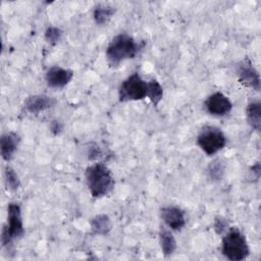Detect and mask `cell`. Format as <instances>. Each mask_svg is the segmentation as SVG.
<instances>
[{
  "label": "cell",
  "instance_id": "10",
  "mask_svg": "<svg viewBox=\"0 0 261 261\" xmlns=\"http://www.w3.org/2000/svg\"><path fill=\"white\" fill-rule=\"evenodd\" d=\"M160 217L171 230H180L187 222L185 211L173 205L162 207L160 209Z\"/></svg>",
  "mask_w": 261,
  "mask_h": 261
},
{
  "label": "cell",
  "instance_id": "18",
  "mask_svg": "<svg viewBox=\"0 0 261 261\" xmlns=\"http://www.w3.org/2000/svg\"><path fill=\"white\" fill-rule=\"evenodd\" d=\"M147 98L154 106H157L163 98V88L155 79L147 82Z\"/></svg>",
  "mask_w": 261,
  "mask_h": 261
},
{
  "label": "cell",
  "instance_id": "23",
  "mask_svg": "<svg viewBox=\"0 0 261 261\" xmlns=\"http://www.w3.org/2000/svg\"><path fill=\"white\" fill-rule=\"evenodd\" d=\"M49 128H50V132L54 135V136H58L62 133L63 130V123L57 119H53L51 122H50V125H49Z\"/></svg>",
  "mask_w": 261,
  "mask_h": 261
},
{
  "label": "cell",
  "instance_id": "8",
  "mask_svg": "<svg viewBox=\"0 0 261 261\" xmlns=\"http://www.w3.org/2000/svg\"><path fill=\"white\" fill-rule=\"evenodd\" d=\"M204 106L207 112L213 116H224L232 109L230 99L221 92H215L209 95L204 102Z\"/></svg>",
  "mask_w": 261,
  "mask_h": 261
},
{
  "label": "cell",
  "instance_id": "1",
  "mask_svg": "<svg viewBox=\"0 0 261 261\" xmlns=\"http://www.w3.org/2000/svg\"><path fill=\"white\" fill-rule=\"evenodd\" d=\"M145 43L138 42L134 37L126 33L114 36L106 48V58L112 67L118 66L121 62L134 59Z\"/></svg>",
  "mask_w": 261,
  "mask_h": 261
},
{
  "label": "cell",
  "instance_id": "6",
  "mask_svg": "<svg viewBox=\"0 0 261 261\" xmlns=\"http://www.w3.org/2000/svg\"><path fill=\"white\" fill-rule=\"evenodd\" d=\"M147 98V82L138 72H134L123 80L118 88L120 102L140 101Z\"/></svg>",
  "mask_w": 261,
  "mask_h": 261
},
{
  "label": "cell",
  "instance_id": "19",
  "mask_svg": "<svg viewBox=\"0 0 261 261\" xmlns=\"http://www.w3.org/2000/svg\"><path fill=\"white\" fill-rule=\"evenodd\" d=\"M4 181L6 189L10 192H15L20 187V179L16 173V171L10 167L6 166L4 170Z\"/></svg>",
  "mask_w": 261,
  "mask_h": 261
},
{
  "label": "cell",
  "instance_id": "14",
  "mask_svg": "<svg viewBox=\"0 0 261 261\" xmlns=\"http://www.w3.org/2000/svg\"><path fill=\"white\" fill-rule=\"evenodd\" d=\"M159 243L162 254L165 257L171 256L177 248V243L174 236L165 227H161L159 230Z\"/></svg>",
  "mask_w": 261,
  "mask_h": 261
},
{
  "label": "cell",
  "instance_id": "21",
  "mask_svg": "<svg viewBox=\"0 0 261 261\" xmlns=\"http://www.w3.org/2000/svg\"><path fill=\"white\" fill-rule=\"evenodd\" d=\"M214 230L217 234H223L227 229H228V222L225 218L221 216H217L214 219V224H213Z\"/></svg>",
  "mask_w": 261,
  "mask_h": 261
},
{
  "label": "cell",
  "instance_id": "2",
  "mask_svg": "<svg viewBox=\"0 0 261 261\" xmlns=\"http://www.w3.org/2000/svg\"><path fill=\"white\" fill-rule=\"evenodd\" d=\"M85 178L93 198L98 199L108 195L114 188V177L111 170L102 162H96L86 168Z\"/></svg>",
  "mask_w": 261,
  "mask_h": 261
},
{
  "label": "cell",
  "instance_id": "24",
  "mask_svg": "<svg viewBox=\"0 0 261 261\" xmlns=\"http://www.w3.org/2000/svg\"><path fill=\"white\" fill-rule=\"evenodd\" d=\"M261 170V168H260V162H256L254 165H252L251 166V168H250V171L253 173V175H255L256 176V179H259V177H260V171Z\"/></svg>",
  "mask_w": 261,
  "mask_h": 261
},
{
  "label": "cell",
  "instance_id": "13",
  "mask_svg": "<svg viewBox=\"0 0 261 261\" xmlns=\"http://www.w3.org/2000/svg\"><path fill=\"white\" fill-rule=\"evenodd\" d=\"M90 226L93 234L106 236L112 229V221L106 214H98L90 220Z\"/></svg>",
  "mask_w": 261,
  "mask_h": 261
},
{
  "label": "cell",
  "instance_id": "7",
  "mask_svg": "<svg viewBox=\"0 0 261 261\" xmlns=\"http://www.w3.org/2000/svg\"><path fill=\"white\" fill-rule=\"evenodd\" d=\"M236 72L242 85L257 92L260 90V74L248 57H245L237 63Z\"/></svg>",
  "mask_w": 261,
  "mask_h": 261
},
{
  "label": "cell",
  "instance_id": "15",
  "mask_svg": "<svg viewBox=\"0 0 261 261\" xmlns=\"http://www.w3.org/2000/svg\"><path fill=\"white\" fill-rule=\"evenodd\" d=\"M246 116L250 126L259 132L261 128V104L259 101H252L247 105Z\"/></svg>",
  "mask_w": 261,
  "mask_h": 261
},
{
  "label": "cell",
  "instance_id": "5",
  "mask_svg": "<svg viewBox=\"0 0 261 261\" xmlns=\"http://www.w3.org/2000/svg\"><path fill=\"white\" fill-rule=\"evenodd\" d=\"M198 147L208 156H212L222 150L226 145L224 133L217 126L204 125L196 139Z\"/></svg>",
  "mask_w": 261,
  "mask_h": 261
},
{
  "label": "cell",
  "instance_id": "4",
  "mask_svg": "<svg viewBox=\"0 0 261 261\" xmlns=\"http://www.w3.org/2000/svg\"><path fill=\"white\" fill-rule=\"evenodd\" d=\"M23 233L24 228L20 205L16 202H11L7 206V221L1 233L2 246H9L13 241L21 238Z\"/></svg>",
  "mask_w": 261,
  "mask_h": 261
},
{
  "label": "cell",
  "instance_id": "22",
  "mask_svg": "<svg viewBox=\"0 0 261 261\" xmlns=\"http://www.w3.org/2000/svg\"><path fill=\"white\" fill-rule=\"evenodd\" d=\"M88 159L91 160V161H94V160H97L99 159L100 157H102V150L100 149V147L95 144V143H91L88 147Z\"/></svg>",
  "mask_w": 261,
  "mask_h": 261
},
{
  "label": "cell",
  "instance_id": "9",
  "mask_svg": "<svg viewBox=\"0 0 261 261\" xmlns=\"http://www.w3.org/2000/svg\"><path fill=\"white\" fill-rule=\"evenodd\" d=\"M73 77V71L59 65H53L46 71L45 81L49 88L62 89L68 85Z\"/></svg>",
  "mask_w": 261,
  "mask_h": 261
},
{
  "label": "cell",
  "instance_id": "3",
  "mask_svg": "<svg viewBox=\"0 0 261 261\" xmlns=\"http://www.w3.org/2000/svg\"><path fill=\"white\" fill-rule=\"evenodd\" d=\"M221 253L230 261H242L250 255V248L245 234L238 227H230L222 237Z\"/></svg>",
  "mask_w": 261,
  "mask_h": 261
},
{
  "label": "cell",
  "instance_id": "16",
  "mask_svg": "<svg viewBox=\"0 0 261 261\" xmlns=\"http://www.w3.org/2000/svg\"><path fill=\"white\" fill-rule=\"evenodd\" d=\"M224 173H225V164L219 158L212 160L206 168L207 177L211 181H220L223 178Z\"/></svg>",
  "mask_w": 261,
  "mask_h": 261
},
{
  "label": "cell",
  "instance_id": "20",
  "mask_svg": "<svg viewBox=\"0 0 261 261\" xmlns=\"http://www.w3.org/2000/svg\"><path fill=\"white\" fill-rule=\"evenodd\" d=\"M63 35V31L54 25H50L46 29L44 37L47 43H49L50 45H56L62 38Z\"/></svg>",
  "mask_w": 261,
  "mask_h": 261
},
{
  "label": "cell",
  "instance_id": "17",
  "mask_svg": "<svg viewBox=\"0 0 261 261\" xmlns=\"http://www.w3.org/2000/svg\"><path fill=\"white\" fill-rule=\"evenodd\" d=\"M115 13V9L112 6L98 4L93 11V17L97 24L103 25L107 23Z\"/></svg>",
  "mask_w": 261,
  "mask_h": 261
},
{
  "label": "cell",
  "instance_id": "12",
  "mask_svg": "<svg viewBox=\"0 0 261 261\" xmlns=\"http://www.w3.org/2000/svg\"><path fill=\"white\" fill-rule=\"evenodd\" d=\"M20 143V137L14 132H8L1 136L0 153L5 161L11 160Z\"/></svg>",
  "mask_w": 261,
  "mask_h": 261
},
{
  "label": "cell",
  "instance_id": "11",
  "mask_svg": "<svg viewBox=\"0 0 261 261\" xmlns=\"http://www.w3.org/2000/svg\"><path fill=\"white\" fill-rule=\"evenodd\" d=\"M56 104V100L45 94H37L29 96L23 103L24 109L31 114H38L47 109L52 108Z\"/></svg>",
  "mask_w": 261,
  "mask_h": 261
}]
</instances>
